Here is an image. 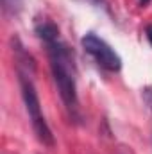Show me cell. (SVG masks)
Instances as JSON below:
<instances>
[{
	"mask_svg": "<svg viewBox=\"0 0 152 154\" xmlns=\"http://www.w3.org/2000/svg\"><path fill=\"white\" fill-rule=\"evenodd\" d=\"M47 45L48 59H50V68L52 75L56 81V86L59 90V95L65 102V106L70 111L77 109V84H75V63H74V54L70 52L68 45L61 38L52 39Z\"/></svg>",
	"mask_w": 152,
	"mask_h": 154,
	"instance_id": "6da1fadb",
	"label": "cell"
},
{
	"mask_svg": "<svg viewBox=\"0 0 152 154\" xmlns=\"http://www.w3.org/2000/svg\"><path fill=\"white\" fill-rule=\"evenodd\" d=\"M18 75H20L18 79H20V88H22V97H23L25 109H27L29 118H31L32 129H34L38 140L43 145L52 147L54 145V134H52L48 124L45 122V116L41 115V106H39V99H38V93H36V88L32 84V79L23 70H20Z\"/></svg>",
	"mask_w": 152,
	"mask_h": 154,
	"instance_id": "7a4b0ae2",
	"label": "cell"
},
{
	"mask_svg": "<svg viewBox=\"0 0 152 154\" xmlns=\"http://www.w3.org/2000/svg\"><path fill=\"white\" fill-rule=\"evenodd\" d=\"M81 45H82V48H84L102 68H106V70H109V72H118V70L122 68V59H120V56H118L102 38H99L97 34L88 32L86 36H82Z\"/></svg>",
	"mask_w": 152,
	"mask_h": 154,
	"instance_id": "3957f363",
	"label": "cell"
},
{
	"mask_svg": "<svg viewBox=\"0 0 152 154\" xmlns=\"http://www.w3.org/2000/svg\"><path fill=\"white\" fill-rule=\"evenodd\" d=\"M36 34H38L45 43H48V41H52V39L59 38V29H57V25L52 23V22H39V23H36Z\"/></svg>",
	"mask_w": 152,
	"mask_h": 154,
	"instance_id": "277c9868",
	"label": "cell"
},
{
	"mask_svg": "<svg viewBox=\"0 0 152 154\" xmlns=\"http://www.w3.org/2000/svg\"><path fill=\"white\" fill-rule=\"evenodd\" d=\"M143 100L147 102V106H149V109L152 111V86H147V88H143Z\"/></svg>",
	"mask_w": 152,
	"mask_h": 154,
	"instance_id": "5b68a950",
	"label": "cell"
},
{
	"mask_svg": "<svg viewBox=\"0 0 152 154\" xmlns=\"http://www.w3.org/2000/svg\"><path fill=\"white\" fill-rule=\"evenodd\" d=\"M2 2H4L5 9H13V11H14V7L20 5V0H2Z\"/></svg>",
	"mask_w": 152,
	"mask_h": 154,
	"instance_id": "8992f818",
	"label": "cell"
},
{
	"mask_svg": "<svg viewBox=\"0 0 152 154\" xmlns=\"http://www.w3.org/2000/svg\"><path fill=\"white\" fill-rule=\"evenodd\" d=\"M147 38H149V41H150V45H152V27L147 29Z\"/></svg>",
	"mask_w": 152,
	"mask_h": 154,
	"instance_id": "52a82bcc",
	"label": "cell"
},
{
	"mask_svg": "<svg viewBox=\"0 0 152 154\" xmlns=\"http://www.w3.org/2000/svg\"><path fill=\"white\" fill-rule=\"evenodd\" d=\"M140 2H141V4H143V5H145V4H149V2H150V0H140Z\"/></svg>",
	"mask_w": 152,
	"mask_h": 154,
	"instance_id": "ba28073f",
	"label": "cell"
}]
</instances>
